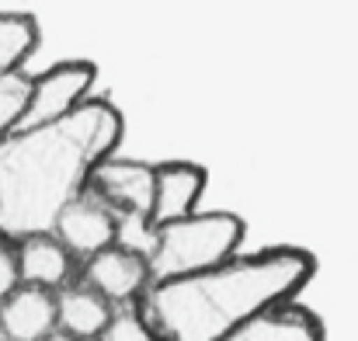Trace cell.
Segmentation results:
<instances>
[{"label": "cell", "instance_id": "1", "mask_svg": "<svg viewBox=\"0 0 358 341\" xmlns=\"http://www.w3.org/2000/svg\"><path fill=\"white\" fill-rule=\"evenodd\" d=\"M122 112L108 98H87L56 122L10 129L0 136V240L52 233L56 216L73 202L91 171L115 153Z\"/></svg>", "mask_w": 358, "mask_h": 341}, {"label": "cell", "instance_id": "2", "mask_svg": "<svg viewBox=\"0 0 358 341\" xmlns=\"http://www.w3.org/2000/svg\"><path fill=\"white\" fill-rule=\"evenodd\" d=\"M317 272L303 247L234 254L213 268L153 282L136 300L153 341H227L261 310L292 300Z\"/></svg>", "mask_w": 358, "mask_h": 341}, {"label": "cell", "instance_id": "3", "mask_svg": "<svg viewBox=\"0 0 358 341\" xmlns=\"http://www.w3.org/2000/svg\"><path fill=\"white\" fill-rule=\"evenodd\" d=\"M243 240V220L234 213H192L174 223H164L153 233V247L146 254L150 286L178 275H192L234 258Z\"/></svg>", "mask_w": 358, "mask_h": 341}, {"label": "cell", "instance_id": "4", "mask_svg": "<svg viewBox=\"0 0 358 341\" xmlns=\"http://www.w3.org/2000/svg\"><path fill=\"white\" fill-rule=\"evenodd\" d=\"M94 63L87 60H63L56 67H49L45 74L31 77V95H28V109L21 115L17 129L24 125H42V122H56L63 115H70L80 102H87L91 88H94Z\"/></svg>", "mask_w": 358, "mask_h": 341}, {"label": "cell", "instance_id": "5", "mask_svg": "<svg viewBox=\"0 0 358 341\" xmlns=\"http://www.w3.org/2000/svg\"><path fill=\"white\" fill-rule=\"evenodd\" d=\"M87 192L94 199H101L115 216H150V206H153V164L125 160V157H105L91 171Z\"/></svg>", "mask_w": 358, "mask_h": 341}, {"label": "cell", "instance_id": "6", "mask_svg": "<svg viewBox=\"0 0 358 341\" xmlns=\"http://www.w3.org/2000/svg\"><path fill=\"white\" fill-rule=\"evenodd\" d=\"M206 167L192 160H164L153 164V206H150V223L164 227L181 216H192L199 199L206 195Z\"/></svg>", "mask_w": 358, "mask_h": 341}, {"label": "cell", "instance_id": "7", "mask_svg": "<svg viewBox=\"0 0 358 341\" xmlns=\"http://www.w3.org/2000/svg\"><path fill=\"white\" fill-rule=\"evenodd\" d=\"M52 237L70 251V254H80V258H91L98 254L101 247L115 244V213L94 199L87 188L63 206V213L56 216L52 223Z\"/></svg>", "mask_w": 358, "mask_h": 341}, {"label": "cell", "instance_id": "8", "mask_svg": "<svg viewBox=\"0 0 358 341\" xmlns=\"http://www.w3.org/2000/svg\"><path fill=\"white\" fill-rule=\"evenodd\" d=\"M84 286H91L108 303H136L150 286V268L139 254L125 251L119 244L101 247L84 265Z\"/></svg>", "mask_w": 358, "mask_h": 341}, {"label": "cell", "instance_id": "9", "mask_svg": "<svg viewBox=\"0 0 358 341\" xmlns=\"http://www.w3.org/2000/svg\"><path fill=\"white\" fill-rule=\"evenodd\" d=\"M0 331L7 341H42L56 331V296L38 286H17L0 300Z\"/></svg>", "mask_w": 358, "mask_h": 341}, {"label": "cell", "instance_id": "10", "mask_svg": "<svg viewBox=\"0 0 358 341\" xmlns=\"http://www.w3.org/2000/svg\"><path fill=\"white\" fill-rule=\"evenodd\" d=\"M227 341H324V324L306 307L285 300L240 324Z\"/></svg>", "mask_w": 358, "mask_h": 341}, {"label": "cell", "instance_id": "11", "mask_svg": "<svg viewBox=\"0 0 358 341\" xmlns=\"http://www.w3.org/2000/svg\"><path fill=\"white\" fill-rule=\"evenodd\" d=\"M17 279L21 286H38V289H63L73 268V254L52 237V233H35L17 240Z\"/></svg>", "mask_w": 358, "mask_h": 341}, {"label": "cell", "instance_id": "12", "mask_svg": "<svg viewBox=\"0 0 358 341\" xmlns=\"http://www.w3.org/2000/svg\"><path fill=\"white\" fill-rule=\"evenodd\" d=\"M108 317L112 303L98 296L91 286H63V293L56 296V328L73 335L77 341L101 338Z\"/></svg>", "mask_w": 358, "mask_h": 341}, {"label": "cell", "instance_id": "13", "mask_svg": "<svg viewBox=\"0 0 358 341\" xmlns=\"http://www.w3.org/2000/svg\"><path fill=\"white\" fill-rule=\"evenodd\" d=\"M35 49H38V21L31 14L0 11V74L21 70Z\"/></svg>", "mask_w": 358, "mask_h": 341}, {"label": "cell", "instance_id": "14", "mask_svg": "<svg viewBox=\"0 0 358 341\" xmlns=\"http://www.w3.org/2000/svg\"><path fill=\"white\" fill-rule=\"evenodd\" d=\"M28 95H31V77L21 70L0 74V136L17 129L21 115L28 109Z\"/></svg>", "mask_w": 358, "mask_h": 341}, {"label": "cell", "instance_id": "15", "mask_svg": "<svg viewBox=\"0 0 358 341\" xmlns=\"http://www.w3.org/2000/svg\"><path fill=\"white\" fill-rule=\"evenodd\" d=\"M101 338L105 341H153V335H150L143 314L136 307H129V310H112Z\"/></svg>", "mask_w": 358, "mask_h": 341}, {"label": "cell", "instance_id": "16", "mask_svg": "<svg viewBox=\"0 0 358 341\" xmlns=\"http://www.w3.org/2000/svg\"><path fill=\"white\" fill-rule=\"evenodd\" d=\"M21 286V279H17V258H14V247H7L3 240H0V300L7 296V293H14Z\"/></svg>", "mask_w": 358, "mask_h": 341}, {"label": "cell", "instance_id": "17", "mask_svg": "<svg viewBox=\"0 0 358 341\" xmlns=\"http://www.w3.org/2000/svg\"><path fill=\"white\" fill-rule=\"evenodd\" d=\"M42 341H77V338H73V335H66V331H49Z\"/></svg>", "mask_w": 358, "mask_h": 341}]
</instances>
